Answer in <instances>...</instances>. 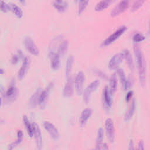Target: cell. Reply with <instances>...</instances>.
Masks as SVG:
<instances>
[{
    "label": "cell",
    "mask_w": 150,
    "mask_h": 150,
    "mask_svg": "<svg viewBox=\"0 0 150 150\" xmlns=\"http://www.w3.org/2000/svg\"><path fill=\"white\" fill-rule=\"evenodd\" d=\"M134 52L137 68H138L139 83L142 86H143L145 81V76H146L145 59H144L142 50H141L139 47L136 44L134 45Z\"/></svg>",
    "instance_id": "6da1fadb"
},
{
    "label": "cell",
    "mask_w": 150,
    "mask_h": 150,
    "mask_svg": "<svg viewBox=\"0 0 150 150\" xmlns=\"http://www.w3.org/2000/svg\"><path fill=\"white\" fill-rule=\"evenodd\" d=\"M126 30H127V28L125 26H121L117 30H115L113 33H112L107 38H106L101 43V46L105 47L111 45V43L114 42L116 40H117L122 35H123Z\"/></svg>",
    "instance_id": "7a4b0ae2"
},
{
    "label": "cell",
    "mask_w": 150,
    "mask_h": 150,
    "mask_svg": "<svg viewBox=\"0 0 150 150\" xmlns=\"http://www.w3.org/2000/svg\"><path fill=\"white\" fill-rule=\"evenodd\" d=\"M99 85H100V81L98 80L93 81L83 91V101L86 104L88 103L91 93L97 88Z\"/></svg>",
    "instance_id": "3957f363"
},
{
    "label": "cell",
    "mask_w": 150,
    "mask_h": 150,
    "mask_svg": "<svg viewBox=\"0 0 150 150\" xmlns=\"http://www.w3.org/2000/svg\"><path fill=\"white\" fill-rule=\"evenodd\" d=\"M129 4V0H122L111 11V16L112 17L117 16L125 11Z\"/></svg>",
    "instance_id": "277c9868"
},
{
    "label": "cell",
    "mask_w": 150,
    "mask_h": 150,
    "mask_svg": "<svg viewBox=\"0 0 150 150\" xmlns=\"http://www.w3.org/2000/svg\"><path fill=\"white\" fill-rule=\"evenodd\" d=\"M105 128L107 138L111 142H113L115 139V129L112 119L109 118L105 120Z\"/></svg>",
    "instance_id": "5b68a950"
},
{
    "label": "cell",
    "mask_w": 150,
    "mask_h": 150,
    "mask_svg": "<svg viewBox=\"0 0 150 150\" xmlns=\"http://www.w3.org/2000/svg\"><path fill=\"white\" fill-rule=\"evenodd\" d=\"M85 80V76L82 71H79L74 79V84L76 93L78 95H81L83 93V84Z\"/></svg>",
    "instance_id": "8992f818"
},
{
    "label": "cell",
    "mask_w": 150,
    "mask_h": 150,
    "mask_svg": "<svg viewBox=\"0 0 150 150\" xmlns=\"http://www.w3.org/2000/svg\"><path fill=\"white\" fill-rule=\"evenodd\" d=\"M24 45L26 50L32 55L37 56L39 54V49L35 44L33 40L29 36H26L24 39Z\"/></svg>",
    "instance_id": "52a82bcc"
},
{
    "label": "cell",
    "mask_w": 150,
    "mask_h": 150,
    "mask_svg": "<svg viewBox=\"0 0 150 150\" xmlns=\"http://www.w3.org/2000/svg\"><path fill=\"white\" fill-rule=\"evenodd\" d=\"M43 127L49 134L50 137L54 140H57L59 137V132L55 126L49 121H44Z\"/></svg>",
    "instance_id": "ba28073f"
},
{
    "label": "cell",
    "mask_w": 150,
    "mask_h": 150,
    "mask_svg": "<svg viewBox=\"0 0 150 150\" xmlns=\"http://www.w3.org/2000/svg\"><path fill=\"white\" fill-rule=\"evenodd\" d=\"M124 59L123 53H119L114 54L108 62V67L111 69H117L122 61Z\"/></svg>",
    "instance_id": "9c48e42d"
},
{
    "label": "cell",
    "mask_w": 150,
    "mask_h": 150,
    "mask_svg": "<svg viewBox=\"0 0 150 150\" xmlns=\"http://www.w3.org/2000/svg\"><path fill=\"white\" fill-rule=\"evenodd\" d=\"M50 88H51V84L49 85L45 89H44L40 92L38 104L41 108H43L47 103Z\"/></svg>",
    "instance_id": "30bf717a"
},
{
    "label": "cell",
    "mask_w": 150,
    "mask_h": 150,
    "mask_svg": "<svg viewBox=\"0 0 150 150\" xmlns=\"http://www.w3.org/2000/svg\"><path fill=\"white\" fill-rule=\"evenodd\" d=\"M17 88L15 85H11L4 93V100L6 101H12L15 100L17 96Z\"/></svg>",
    "instance_id": "8fae6325"
},
{
    "label": "cell",
    "mask_w": 150,
    "mask_h": 150,
    "mask_svg": "<svg viewBox=\"0 0 150 150\" xmlns=\"http://www.w3.org/2000/svg\"><path fill=\"white\" fill-rule=\"evenodd\" d=\"M49 56L50 59V66L54 70H57L60 66V56L57 52L50 51Z\"/></svg>",
    "instance_id": "7c38bea8"
},
{
    "label": "cell",
    "mask_w": 150,
    "mask_h": 150,
    "mask_svg": "<svg viewBox=\"0 0 150 150\" xmlns=\"http://www.w3.org/2000/svg\"><path fill=\"white\" fill-rule=\"evenodd\" d=\"M111 96L112 94L110 91V88L107 86H105L103 91V98L104 105L107 108H110L112 105Z\"/></svg>",
    "instance_id": "4fadbf2b"
},
{
    "label": "cell",
    "mask_w": 150,
    "mask_h": 150,
    "mask_svg": "<svg viewBox=\"0 0 150 150\" xmlns=\"http://www.w3.org/2000/svg\"><path fill=\"white\" fill-rule=\"evenodd\" d=\"M33 135L35 138L38 149H41L42 148V137L40 128L38 124L33 123Z\"/></svg>",
    "instance_id": "5bb4252c"
},
{
    "label": "cell",
    "mask_w": 150,
    "mask_h": 150,
    "mask_svg": "<svg viewBox=\"0 0 150 150\" xmlns=\"http://www.w3.org/2000/svg\"><path fill=\"white\" fill-rule=\"evenodd\" d=\"M73 81L71 77H67V81L63 88V95L66 97H70L72 96L73 92Z\"/></svg>",
    "instance_id": "9a60e30c"
},
{
    "label": "cell",
    "mask_w": 150,
    "mask_h": 150,
    "mask_svg": "<svg viewBox=\"0 0 150 150\" xmlns=\"http://www.w3.org/2000/svg\"><path fill=\"white\" fill-rule=\"evenodd\" d=\"M29 64H30L29 58L28 57H25L23 59L22 66L21 67L19 71H18V77L19 79L22 80L25 77V76L27 70L29 67Z\"/></svg>",
    "instance_id": "2e32d148"
},
{
    "label": "cell",
    "mask_w": 150,
    "mask_h": 150,
    "mask_svg": "<svg viewBox=\"0 0 150 150\" xmlns=\"http://www.w3.org/2000/svg\"><path fill=\"white\" fill-rule=\"evenodd\" d=\"M91 114L92 111L90 108H86L82 111L79 120L80 125L81 126V127H83L85 126L86 124L87 123V121L91 117Z\"/></svg>",
    "instance_id": "e0dca14e"
},
{
    "label": "cell",
    "mask_w": 150,
    "mask_h": 150,
    "mask_svg": "<svg viewBox=\"0 0 150 150\" xmlns=\"http://www.w3.org/2000/svg\"><path fill=\"white\" fill-rule=\"evenodd\" d=\"M115 1V0H101L96 4L95 6V11L100 12L104 10Z\"/></svg>",
    "instance_id": "ac0fdd59"
},
{
    "label": "cell",
    "mask_w": 150,
    "mask_h": 150,
    "mask_svg": "<svg viewBox=\"0 0 150 150\" xmlns=\"http://www.w3.org/2000/svg\"><path fill=\"white\" fill-rule=\"evenodd\" d=\"M124 54V59L126 60V63L129 68L131 70H134V62L133 59L132 57V56L129 52V51L128 49H125L122 52Z\"/></svg>",
    "instance_id": "d6986e66"
},
{
    "label": "cell",
    "mask_w": 150,
    "mask_h": 150,
    "mask_svg": "<svg viewBox=\"0 0 150 150\" xmlns=\"http://www.w3.org/2000/svg\"><path fill=\"white\" fill-rule=\"evenodd\" d=\"M42 91V90L39 88L31 96V97L30 98V100H29V105L30 107L31 108H34L36 106V105L38 104V101H39V96L40 94V92Z\"/></svg>",
    "instance_id": "ffe728a7"
},
{
    "label": "cell",
    "mask_w": 150,
    "mask_h": 150,
    "mask_svg": "<svg viewBox=\"0 0 150 150\" xmlns=\"http://www.w3.org/2000/svg\"><path fill=\"white\" fill-rule=\"evenodd\" d=\"M73 61H74L73 56L72 55L69 56L67 59V62L66 64V69H65V74L67 78L70 76V74L73 67Z\"/></svg>",
    "instance_id": "44dd1931"
},
{
    "label": "cell",
    "mask_w": 150,
    "mask_h": 150,
    "mask_svg": "<svg viewBox=\"0 0 150 150\" xmlns=\"http://www.w3.org/2000/svg\"><path fill=\"white\" fill-rule=\"evenodd\" d=\"M23 121L29 136L32 137L33 135V123H30L26 116H23Z\"/></svg>",
    "instance_id": "7402d4cb"
},
{
    "label": "cell",
    "mask_w": 150,
    "mask_h": 150,
    "mask_svg": "<svg viewBox=\"0 0 150 150\" xmlns=\"http://www.w3.org/2000/svg\"><path fill=\"white\" fill-rule=\"evenodd\" d=\"M117 86V79L115 74H112L110 79V90L112 95L115 92Z\"/></svg>",
    "instance_id": "603a6c76"
},
{
    "label": "cell",
    "mask_w": 150,
    "mask_h": 150,
    "mask_svg": "<svg viewBox=\"0 0 150 150\" xmlns=\"http://www.w3.org/2000/svg\"><path fill=\"white\" fill-rule=\"evenodd\" d=\"M135 100H133L128 110V111L126 112L124 115V120L125 121L129 120L132 117L135 112Z\"/></svg>",
    "instance_id": "cb8c5ba5"
},
{
    "label": "cell",
    "mask_w": 150,
    "mask_h": 150,
    "mask_svg": "<svg viewBox=\"0 0 150 150\" xmlns=\"http://www.w3.org/2000/svg\"><path fill=\"white\" fill-rule=\"evenodd\" d=\"M23 136V134L22 131L21 130H18V132H17V139H16V140L15 142H13V143H12L11 145H9L8 149H12L14 148H15L16 146H17L18 145H19L22 141Z\"/></svg>",
    "instance_id": "d4e9b609"
},
{
    "label": "cell",
    "mask_w": 150,
    "mask_h": 150,
    "mask_svg": "<svg viewBox=\"0 0 150 150\" xmlns=\"http://www.w3.org/2000/svg\"><path fill=\"white\" fill-rule=\"evenodd\" d=\"M9 5L11 10L18 18H21L23 16V12L19 6L15 4H11Z\"/></svg>",
    "instance_id": "484cf974"
},
{
    "label": "cell",
    "mask_w": 150,
    "mask_h": 150,
    "mask_svg": "<svg viewBox=\"0 0 150 150\" xmlns=\"http://www.w3.org/2000/svg\"><path fill=\"white\" fill-rule=\"evenodd\" d=\"M68 49V42L67 40L62 41L58 47L57 53L60 56H63L66 53Z\"/></svg>",
    "instance_id": "4316f807"
},
{
    "label": "cell",
    "mask_w": 150,
    "mask_h": 150,
    "mask_svg": "<svg viewBox=\"0 0 150 150\" xmlns=\"http://www.w3.org/2000/svg\"><path fill=\"white\" fill-rule=\"evenodd\" d=\"M54 7L59 12H63L67 8V4L64 2L63 0L62 1H55L53 3Z\"/></svg>",
    "instance_id": "83f0119b"
},
{
    "label": "cell",
    "mask_w": 150,
    "mask_h": 150,
    "mask_svg": "<svg viewBox=\"0 0 150 150\" xmlns=\"http://www.w3.org/2000/svg\"><path fill=\"white\" fill-rule=\"evenodd\" d=\"M78 5V14L80 15L87 8L89 0H79Z\"/></svg>",
    "instance_id": "f1b7e54d"
},
{
    "label": "cell",
    "mask_w": 150,
    "mask_h": 150,
    "mask_svg": "<svg viewBox=\"0 0 150 150\" xmlns=\"http://www.w3.org/2000/svg\"><path fill=\"white\" fill-rule=\"evenodd\" d=\"M117 74L118 75V76L120 77L121 85H122V86L123 87L125 86V83H126V82L127 81V79L126 78L125 74L124 73V71H123L122 69H117Z\"/></svg>",
    "instance_id": "f546056e"
},
{
    "label": "cell",
    "mask_w": 150,
    "mask_h": 150,
    "mask_svg": "<svg viewBox=\"0 0 150 150\" xmlns=\"http://www.w3.org/2000/svg\"><path fill=\"white\" fill-rule=\"evenodd\" d=\"M146 0H136L131 7V11L134 12L141 8Z\"/></svg>",
    "instance_id": "4dcf8cb0"
},
{
    "label": "cell",
    "mask_w": 150,
    "mask_h": 150,
    "mask_svg": "<svg viewBox=\"0 0 150 150\" xmlns=\"http://www.w3.org/2000/svg\"><path fill=\"white\" fill-rule=\"evenodd\" d=\"M104 138V131L103 129L100 128L98 129L97 135V139H96V145H98L102 143V141Z\"/></svg>",
    "instance_id": "1f68e13d"
},
{
    "label": "cell",
    "mask_w": 150,
    "mask_h": 150,
    "mask_svg": "<svg viewBox=\"0 0 150 150\" xmlns=\"http://www.w3.org/2000/svg\"><path fill=\"white\" fill-rule=\"evenodd\" d=\"M145 39V37L142 34L139 33H135L133 36V41L135 43L141 42L144 40Z\"/></svg>",
    "instance_id": "d6a6232c"
},
{
    "label": "cell",
    "mask_w": 150,
    "mask_h": 150,
    "mask_svg": "<svg viewBox=\"0 0 150 150\" xmlns=\"http://www.w3.org/2000/svg\"><path fill=\"white\" fill-rule=\"evenodd\" d=\"M1 9L3 12H6L8 11L11 10L10 5L7 4L3 0H1Z\"/></svg>",
    "instance_id": "836d02e7"
},
{
    "label": "cell",
    "mask_w": 150,
    "mask_h": 150,
    "mask_svg": "<svg viewBox=\"0 0 150 150\" xmlns=\"http://www.w3.org/2000/svg\"><path fill=\"white\" fill-rule=\"evenodd\" d=\"M94 73H95V74H96L98 76L100 77L101 79H104V80H107V79H108L107 76L104 72H103L102 71H101L100 70H98V69L94 70Z\"/></svg>",
    "instance_id": "e575fe53"
},
{
    "label": "cell",
    "mask_w": 150,
    "mask_h": 150,
    "mask_svg": "<svg viewBox=\"0 0 150 150\" xmlns=\"http://www.w3.org/2000/svg\"><path fill=\"white\" fill-rule=\"evenodd\" d=\"M96 149H108V148L106 144L105 143H101L98 145H96Z\"/></svg>",
    "instance_id": "d590c367"
},
{
    "label": "cell",
    "mask_w": 150,
    "mask_h": 150,
    "mask_svg": "<svg viewBox=\"0 0 150 150\" xmlns=\"http://www.w3.org/2000/svg\"><path fill=\"white\" fill-rule=\"evenodd\" d=\"M19 57H20V54H15V55H13L12 57V63L13 64H16L18 61H19Z\"/></svg>",
    "instance_id": "8d00e7d4"
},
{
    "label": "cell",
    "mask_w": 150,
    "mask_h": 150,
    "mask_svg": "<svg viewBox=\"0 0 150 150\" xmlns=\"http://www.w3.org/2000/svg\"><path fill=\"white\" fill-rule=\"evenodd\" d=\"M132 95H133V91H129V92H128V93L127 94L126 97H125V100L127 102H128L131 100V98L132 97Z\"/></svg>",
    "instance_id": "74e56055"
},
{
    "label": "cell",
    "mask_w": 150,
    "mask_h": 150,
    "mask_svg": "<svg viewBox=\"0 0 150 150\" xmlns=\"http://www.w3.org/2000/svg\"><path fill=\"white\" fill-rule=\"evenodd\" d=\"M138 149H144V143L142 140H140L138 144Z\"/></svg>",
    "instance_id": "f35d334b"
},
{
    "label": "cell",
    "mask_w": 150,
    "mask_h": 150,
    "mask_svg": "<svg viewBox=\"0 0 150 150\" xmlns=\"http://www.w3.org/2000/svg\"><path fill=\"white\" fill-rule=\"evenodd\" d=\"M128 149H134V142H133L132 140H130V141H129Z\"/></svg>",
    "instance_id": "ab89813d"
},
{
    "label": "cell",
    "mask_w": 150,
    "mask_h": 150,
    "mask_svg": "<svg viewBox=\"0 0 150 150\" xmlns=\"http://www.w3.org/2000/svg\"><path fill=\"white\" fill-rule=\"evenodd\" d=\"M19 1L22 4H25V0H19Z\"/></svg>",
    "instance_id": "60d3db41"
},
{
    "label": "cell",
    "mask_w": 150,
    "mask_h": 150,
    "mask_svg": "<svg viewBox=\"0 0 150 150\" xmlns=\"http://www.w3.org/2000/svg\"><path fill=\"white\" fill-rule=\"evenodd\" d=\"M3 74V69H1V74Z\"/></svg>",
    "instance_id": "b9f144b4"
},
{
    "label": "cell",
    "mask_w": 150,
    "mask_h": 150,
    "mask_svg": "<svg viewBox=\"0 0 150 150\" xmlns=\"http://www.w3.org/2000/svg\"><path fill=\"white\" fill-rule=\"evenodd\" d=\"M78 1L79 0H74V1H76V2H78Z\"/></svg>",
    "instance_id": "7bdbcfd3"
},
{
    "label": "cell",
    "mask_w": 150,
    "mask_h": 150,
    "mask_svg": "<svg viewBox=\"0 0 150 150\" xmlns=\"http://www.w3.org/2000/svg\"><path fill=\"white\" fill-rule=\"evenodd\" d=\"M55 1H62V0H55Z\"/></svg>",
    "instance_id": "ee69618b"
}]
</instances>
